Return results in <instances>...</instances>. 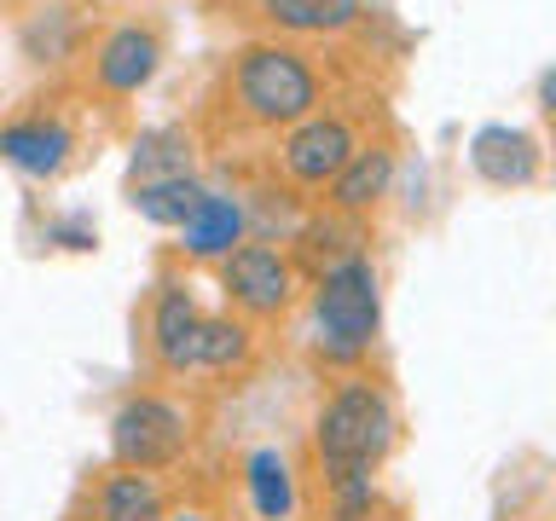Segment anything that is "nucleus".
Returning a JSON list of instances; mask_svg holds the SVG:
<instances>
[{"label":"nucleus","mask_w":556,"mask_h":521,"mask_svg":"<svg viewBox=\"0 0 556 521\" xmlns=\"http://www.w3.org/2000/svg\"><path fill=\"white\" fill-rule=\"evenodd\" d=\"M232 93L243 104V116L261 128H302L307 116H319V76L295 47L255 41L238 52L232 64Z\"/></svg>","instance_id":"f257e3e1"},{"label":"nucleus","mask_w":556,"mask_h":521,"mask_svg":"<svg viewBox=\"0 0 556 521\" xmlns=\"http://www.w3.org/2000/svg\"><path fill=\"white\" fill-rule=\"evenodd\" d=\"M394 446V406L371 382H348L325 399L319 423H313V452H319L325 475L348 469H377Z\"/></svg>","instance_id":"f03ea898"},{"label":"nucleus","mask_w":556,"mask_h":521,"mask_svg":"<svg viewBox=\"0 0 556 521\" xmlns=\"http://www.w3.org/2000/svg\"><path fill=\"white\" fill-rule=\"evenodd\" d=\"M313 319H319V347L325 359L354 365L371 354L377 330H382V290H377V267L365 255L330 260L313 295Z\"/></svg>","instance_id":"7ed1b4c3"},{"label":"nucleus","mask_w":556,"mask_h":521,"mask_svg":"<svg viewBox=\"0 0 556 521\" xmlns=\"http://www.w3.org/2000/svg\"><path fill=\"white\" fill-rule=\"evenodd\" d=\"M111 452L122 469H146V475L151 469H168L186 452V411L156 399V394L128 399L111 417Z\"/></svg>","instance_id":"20e7f679"},{"label":"nucleus","mask_w":556,"mask_h":521,"mask_svg":"<svg viewBox=\"0 0 556 521\" xmlns=\"http://www.w3.org/2000/svg\"><path fill=\"white\" fill-rule=\"evenodd\" d=\"M354 151H359V139L342 116H307L302 128L285 134L278 163H285V174L295 186H330L348 163H354Z\"/></svg>","instance_id":"39448f33"},{"label":"nucleus","mask_w":556,"mask_h":521,"mask_svg":"<svg viewBox=\"0 0 556 521\" xmlns=\"http://www.w3.org/2000/svg\"><path fill=\"white\" fill-rule=\"evenodd\" d=\"M226 295L255 319H273L290 307V260L273 243H238L226 255Z\"/></svg>","instance_id":"423d86ee"},{"label":"nucleus","mask_w":556,"mask_h":521,"mask_svg":"<svg viewBox=\"0 0 556 521\" xmlns=\"http://www.w3.org/2000/svg\"><path fill=\"white\" fill-rule=\"evenodd\" d=\"M469 168L481 174L486 186H533L539 174V145L533 134L510 128V122H486V128H476V139H469Z\"/></svg>","instance_id":"0eeeda50"},{"label":"nucleus","mask_w":556,"mask_h":521,"mask_svg":"<svg viewBox=\"0 0 556 521\" xmlns=\"http://www.w3.org/2000/svg\"><path fill=\"white\" fill-rule=\"evenodd\" d=\"M70 151H76V139H70V128L52 116H24V122H7V128H0V156H7L17 174H29V180H52V174L70 163Z\"/></svg>","instance_id":"6e6552de"},{"label":"nucleus","mask_w":556,"mask_h":521,"mask_svg":"<svg viewBox=\"0 0 556 521\" xmlns=\"http://www.w3.org/2000/svg\"><path fill=\"white\" fill-rule=\"evenodd\" d=\"M156 64H163V41H156L151 29H139V24H122L104 35V47H99V59H93V76L104 93H139L151 76H156Z\"/></svg>","instance_id":"1a4fd4ad"},{"label":"nucleus","mask_w":556,"mask_h":521,"mask_svg":"<svg viewBox=\"0 0 556 521\" xmlns=\"http://www.w3.org/2000/svg\"><path fill=\"white\" fill-rule=\"evenodd\" d=\"M198 330H203L198 302H191L180 284H163V295H156V313H151V347H156V359H163V371H191Z\"/></svg>","instance_id":"9d476101"},{"label":"nucleus","mask_w":556,"mask_h":521,"mask_svg":"<svg viewBox=\"0 0 556 521\" xmlns=\"http://www.w3.org/2000/svg\"><path fill=\"white\" fill-rule=\"evenodd\" d=\"M389 186H394V151L389 145H359L354 163L330 180V203H337L342 215H359V208H371L377 198H389Z\"/></svg>","instance_id":"9b49d317"},{"label":"nucleus","mask_w":556,"mask_h":521,"mask_svg":"<svg viewBox=\"0 0 556 521\" xmlns=\"http://www.w3.org/2000/svg\"><path fill=\"white\" fill-rule=\"evenodd\" d=\"M186 255L198 260H215V255H232L243 243V203L238 198H220V191H208L203 208L186 220Z\"/></svg>","instance_id":"f8f14e48"},{"label":"nucleus","mask_w":556,"mask_h":521,"mask_svg":"<svg viewBox=\"0 0 556 521\" xmlns=\"http://www.w3.org/2000/svg\"><path fill=\"white\" fill-rule=\"evenodd\" d=\"M191 174V134L186 128H151L134 139L128 186H156V180H186Z\"/></svg>","instance_id":"ddd939ff"},{"label":"nucleus","mask_w":556,"mask_h":521,"mask_svg":"<svg viewBox=\"0 0 556 521\" xmlns=\"http://www.w3.org/2000/svg\"><path fill=\"white\" fill-rule=\"evenodd\" d=\"M365 0H261V17L290 35H337L354 29Z\"/></svg>","instance_id":"4468645a"},{"label":"nucleus","mask_w":556,"mask_h":521,"mask_svg":"<svg viewBox=\"0 0 556 521\" xmlns=\"http://www.w3.org/2000/svg\"><path fill=\"white\" fill-rule=\"evenodd\" d=\"M243 481H250V504H255L261 521H285V516L295 510V481H290L285 452L255 446L250 463H243Z\"/></svg>","instance_id":"2eb2a0df"},{"label":"nucleus","mask_w":556,"mask_h":521,"mask_svg":"<svg viewBox=\"0 0 556 521\" xmlns=\"http://www.w3.org/2000/svg\"><path fill=\"white\" fill-rule=\"evenodd\" d=\"M99 521H163V486L146 469H122L99 486Z\"/></svg>","instance_id":"dca6fc26"},{"label":"nucleus","mask_w":556,"mask_h":521,"mask_svg":"<svg viewBox=\"0 0 556 521\" xmlns=\"http://www.w3.org/2000/svg\"><path fill=\"white\" fill-rule=\"evenodd\" d=\"M208 191L191 180H156V186H139L134 191V208H139V220H151V226H168V232H186V220L203 208Z\"/></svg>","instance_id":"f3484780"},{"label":"nucleus","mask_w":556,"mask_h":521,"mask_svg":"<svg viewBox=\"0 0 556 521\" xmlns=\"http://www.w3.org/2000/svg\"><path fill=\"white\" fill-rule=\"evenodd\" d=\"M250 359V330L232 319H203L198 347H191V371H232Z\"/></svg>","instance_id":"a211bd4d"},{"label":"nucleus","mask_w":556,"mask_h":521,"mask_svg":"<svg viewBox=\"0 0 556 521\" xmlns=\"http://www.w3.org/2000/svg\"><path fill=\"white\" fill-rule=\"evenodd\" d=\"M377 504L371 469H348V475H330V516L337 521H365Z\"/></svg>","instance_id":"6ab92c4d"},{"label":"nucleus","mask_w":556,"mask_h":521,"mask_svg":"<svg viewBox=\"0 0 556 521\" xmlns=\"http://www.w3.org/2000/svg\"><path fill=\"white\" fill-rule=\"evenodd\" d=\"M539 111L556 122V69H545V76H539Z\"/></svg>","instance_id":"aec40b11"},{"label":"nucleus","mask_w":556,"mask_h":521,"mask_svg":"<svg viewBox=\"0 0 556 521\" xmlns=\"http://www.w3.org/2000/svg\"><path fill=\"white\" fill-rule=\"evenodd\" d=\"M174 521H203V516H174Z\"/></svg>","instance_id":"412c9836"}]
</instances>
